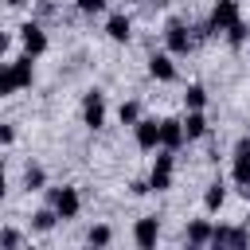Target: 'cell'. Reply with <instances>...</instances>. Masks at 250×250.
Here are the masks:
<instances>
[{"label": "cell", "instance_id": "cell-5", "mask_svg": "<svg viewBox=\"0 0 250 250\" xmlns=\"http://www.w3.org/2000/svg\"><path fill=\"white\" fill-rule=\"evenodd\" d=\"M82 121H86V129H102L105 125V94L102 90H90L82 98Z\"/></svg>", "mask_w": 250, "mask_h": 250}, {"label": "cell", "instance_id": "cell-14", "mask_svg": "<svg viewBox=\"0 0 250 250\" xmlns=\"http://www.w3.org/2000/svg\"><path fill=\"white\" fill-rule=\"evenodd\" d=\"M246 242H250V234L242 227H215V234H211V246H246Z\"/></svg>", "mask_w": 250, "mask_h": 250}, {"label": "cell", "instance_id": "cell-27", "mask_svg": "<svg viewBox=\"0 0 250 250\" xmlns=\"http://www.w3.org/2000/svg\"><path fill=\"white\" fill-rule=\"evenodd\" d=\"M0 141L12 145V141H16V129H12V125H0Z\"/></svg>", "mask_w": 250, "mask_h": 250}, {"label": "cell", "instance_id": "cell-25", "mask_svg": "<svg viewBox=\"0 0 250 250\" xmlns=\"http://www.w3.org/2000/svg\"><path fill=\"white\" fill-rule=\"evenodd\" d=\"M74 4H78V12H86V16H94V12L105 8V0H74Z\"/></svg>", "mask_w": 250, "mask_h": 250}, {"label": "cell", "instance_id": "cell-20", "mask_svg": "<svg viewBox=\"0 0 250 250\" xmlns=\"http://www.w3.org/2000/svg\"><path fill=\"white\" fill-rule=\"evenodd\" d=\"M23 188H27V191H39V188H47V172H43L39 164H27V168H23Z\"/></svg>", "mask_w": 250, "mask_h": 250}, {"label": "cell", "instance_id": "cell-8", "mask_svg": "<svg viewBox=\"0 0 250 250\" xmlns=\"http://www.w3.org/2000/svg\"><path fill=\"white\" fill-rule=\"evenodd\" d=\"M20 43H23V55H43L47 51V31L31 20V23L20 27Z\"/></svg>", "mask_w": 250, "mask_h": 250}, {"label": "cell", "instance_id": "cell-24", "mask_svg": "<svg viewBox=\"0 0 250 250\" xmlns=\"http://www.w3.org/2000/svg\"><path fill=\"white\" fill-rule=\"evenodd\" d=\"M20 242H23V238H20V230H12V227H4V230H0V246H4V250H16Z\"/></svg>", "mask_w": 250, "mask_h": 250}, {"label": "cell", "instance_id": "cell-10", "mask_svg": "<svg viewBox=\"0 0 250 250\" xmlns=\"http://www.w3.org/2000/svg\"><path fill=\"white\" fill-rule=\"evenodd\" d=\"M230 176H234L238 191L250 199V148H234V164H230Z\"/></svg>", "mask_w": 250, "mask_h": 250}, {"label": "cell", "instance_id": "cell-19", "mask_svg": "<svg viewBox=\"0 0 250 250\" xmlns=\"http://www.w3.org/2000/svg\"><path fill=\"white\" fill-rule=\"evenodd\" d=\"M227 43H230L234 51H238L242 43H250V23H242V20H234V23L227 27Z\"/></svg>", "mask_w": 250, "mask_h": 250}, {"label": "cell", "instance_id": "cell-3", "mask_svg": "<svg viewBox=\"0 0 250 250\" xmlns=\"http://www.w3.org/2000/svg\"><path fill=\"white\" fill-rule=\"evenodd\" d=\"M47 199H51V207H55L62 219H74V215L82 211V195H78V188H66V184H62V188H51Z\"/></svg>", "mask_w": 250, "mask_h": 250}, {"label": "cell", "instance_id": "cell-9", "mask_svg": "<svg viewBox=\"0 0 250 250\" xmlns=\"http://www.w3.org/2000/svg\"><path fill=\"white\" fill-rule=\"evenodd\" d=\"M133 133H137V148H145V152H152L160 145V121L156 117H141L133 125Z\"/></svg>", "mask_w": 250, "mask_h": 250}, {"label": "cell", "instance_id": "cell-2", "mask_svg": "<svg viewBox=\"0 0 250 250\" xmlns=\"http://www.w3.org/2000/svg\"><path fill=\"white\" fill-rule=\"evenodd\" d=\"M164 43H168L172 55H188V51L195 47V35H191V27H188L184 20H168V27H164Z\"/></svg>", "mask_w": 250, "mask_h": 250}, {"label": "cell", "instance_id": "cell-1", "mask_svg": "<svg viewBox=\"0 0 250 250\" xmlns=\"http://www.w3.org/2000/svg\"><path fill=\"white\" fill-rule=\"evenodd\" d=\"M31 59H35V55H23V59H12V62L4 66V74H0V94H4V98L35 82V70H31Z\"/></svg>", "mask_w": 250, "mask_h": 250}, {"label": "cell", "instance_id": "cell-26", "mask_svg": "<svg viewBox=\"0 0 250 250\" xmlns=\"http://www.w3.org/2000/svg\"><path fill=\"white\" fill-rule=\"evenodd\" d=\"M129 191H133V195H148V191H152V184H148V180H133V184H129Z\"/></svg>", "mask_w": 250, "mask_h": 250}, {"label": "cell", "instance_id": "cell-15", "mask_svg": "<svg viewBox=\"0 0 250 250\" xmlns=\"http://www.w3.org/2000/svg\"><path fill=\"white\" fill-rule=\"evenodd\" d=\"M211 234H215V227H207L203 219H191V223H188V230H184V242H188V246H207V242H211Z\"/></svg>", "mask_w": 250, "mask_h": 250}, {"label": "cell", "instance_id": "cell-4", "mask_svg": "<svg viewBox=\"0 0 250 250\" xmlns=\"http://www.w3.org/2000/svg\"><path fill=\"white\" fill-rule=\"evenodd\" d=\"M172 172H176V156H172V148H164V152L156 156L152 172H148V184H152V191H168V188H172Z\"/></svg>", "mask_w": 250, "mask_h": 250}, {"label": "cell", "instance_id": "cell-30", "mask_svg": "<svg viewBox=\"0 0 250 250\" xmlns=\"http://www.w3.org/2000/svg\"><path fill=\"white\" fill-rule=\"evenodd\" d=\"M129 4H141V0H129Z\"/></svg>", "mask_w": 250, "mask_h": 250}, {"label": "cell", "instance_id": "cell-18", "mask_svg": "<svg viewBox=\"0 0 250 250\" xmlns=\"http://www.w3.org/2000/svg\"><path fill=\"white\" fill-rule=\"evenodd\" d=\"M59 219H62V215H59L55 207H43V211H35V215H31V230H39V234H47V230H51V227H55Z\"/></svg>", "mask_w": 250, "mask_h": 250}, {"label": "cell", "instance_id": "cell-7", "mask_svg": "<svg viewBox=\"0 0 250 250\" xmlns=\"http://www.w3.org/2000/svg\"><path fill=\"white\" fill-rule=\"evenodd\" d=\"M156 238H160V219H156V215L137 219V227H133V242H137L141 250H152V246H156Z\"/></svg>", "mask_w": 250, "mask_h": 250}, {"label": "cell", "instance_id": "cell-23", "mask_svg": "<svg viewBox=\"0 0 250 250\" xmlns=\"http://www.w3.org/2000/svg\"><path fill=\"white\" fill-rule=\"evenodd\" d=\"M86 242H90V246H109V242H113V230H109L105 223H102V227H90V230H86Z\"/></svg>", "mask_w": 250, "mask_h": 250}, {"label": "cell", "instance_id": "cell-6", "mask_svg": "<svg viewBox=\"0 0 250 250\" xmlns=\"http://www.w3.org/2000/svg\"><path fill=\"white\" fill-rule=\"evenodd\" d=\"M234 20H238V0H215V8H211V16H207V27H211V35H219V31H227Z\"/></svg>", "mask_w": 250, "mask_h": 250}, {"label": "cell", "instance_id": "cell-21", "mask_svg": "<svg viewBox=\"0 0 250 250\" xmlns=\"http://www.w3.org/2000/svg\"><path fill=\"white\" fill-rule=\"evenodd\" d=\"M184 105H188V109H203V105H207V90H203L199 82H191V86L184 90Z\"/></svg>", "mask_w": 250, "mask_h": 250}, {"label": "cell", "instance_id": "cell-29", "mask_svg": "<svg viewBox=\"0 0 250 250\" xmlns=\"http://www.w3.org/2000/svg\"><path fill=\"white\" fill-rule=\"evenodd\" d=\"M4 4H8V8H20V4H27V0H4Z\"/></svg>", "mask_w": 250, "mask_h": 250}, {"label": "cell", "instance_id": "cell-16", "mask_svg": "<svg viewBox=\"0 0 250 250\" xmlns=\"http://www.w3.org/2000/svg\"><path fill=\"white\" fill-rule=\"evenodd\" d=\"M184 133H188V141H199V137L207 133V117H203V109H188V117H184Z\"/></svg>", "mask_w": 250, "mask_h": 250}, {"label": "cell", "instance_id": "cell-22", "mask_svg": "<svg viewBox=\"0 0 250 250\" xmlns=\"http://www.w3.org/2000/svg\"><path fill=\"white\" fill-rule=\"evenodd\" d=\"M117 121H121V125H137V121H141V105H137V102H121V105H117Z\"/></svg>", "mask_w": 250, "mask_h": 250}, {"label": "cell", "instance_id": "cell-28", "mask_svg": "<svg viewBox=\"0 0 250 250\" xmlns=\"http://www.w3.org/2000/svg\"><path fill=\"white\" fill-rule=\"evenodd\" d=\"M234 148H250V137H242V141H238V145H234Z\"/></svg>", "mask_w": 250, "mask_h": 250}, {"label": "cell", "instance_id": "cell-12", "mask_svg": "<svg viewBox=\"0 0 250 250\" xmlns=\"http://www.w3.org/2000/svg\"><path fill=\"white\" fill-rule=\"evenodd\" d=\"M105 35H109L113 43H129V35H133V20H129L125 12H113V16L105 20Z\"/></svg>", "mask_w": 250, "mask_h": 250}, {"label": "cell", "instance_id": "cell-13", "mask_svg": "<svg viewBox=\"0 0 250 250\" xmlns=\"http://www.w3.org/2000/svg\"><path fill=\"white\" fill-rule=\"evenodd\" d=\"M148 74L156 82H176V62H172V51L168 55H152L148 59Z\"/></svg>", "mask_w": 250, "mask_h": 250}, {"label": "cell", "instance_id": "cell-17", "mask_svg": "<svg viewBox=\"0 0 250 250\" xmlns=\"http://www.w3.org/2000/svg\"><path fill=\"white\" fill-rule=\"evenodd\" d=\"M223 203H227V188H223V180L207 184V191H203V207H207V211H219Z\"/></svg>", "mask_w": 250, "mask_h": 250}, {"label": "cell", "instance_id": "cell-11", "mask_svg": "<svg viewBox=\"0 0 250 250\" xmlns=\"http://www.w3.org/2000/svg\"><path fill=\"white\" fill-rule=\"evenodd\" d=\"M184 141H188V133H184V121H176V117H164V121H160V145L176 152Z\"/></svg>", "mask_w": 250, "mask_h": 250}]
</instances>
